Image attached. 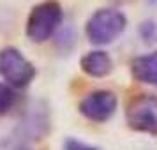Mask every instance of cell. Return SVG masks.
<instances>
[{"instance_id":"obj_1","label":"cell","mask_w":157,"mask_h":150,"mask_svg":"<svg viewBox=\"0 0 157 150\" xmlns=\"http://www.w3.org/2000/svg\"><path fill=\"white\" fill-rule=\"evenodd\" d=\"M64 21V9L57 0H44L32 7L27 23H25V36L32 43H44L57 34Z\"/></svg>"},{"instance_id":"obj_12","label":"cell","mask_w":157,"mask_h":150,"mask_svg":"<svg viewBox=\"0 0 157 150\" xmlns=\"http://www.w3.org/2000/svg\"><path fill=\"white\" fill-rule=\"evenodd\" d=\"M147 4L150 7H157V0H147Z\"/></svg>"},{"instance_id":"obj_2","label":"cell","mask_w":157,"mask_h":150,"mask_svg":"<svg viewBox=\"0 0 157 150\" xmlns=\"http://www.w3.org/2000/svg\"><path fill=\"white\" fill-rule=\"evenodd\" d=\"M127 27L125 14L115 7H102L94 11L86 20L85 34L86 39L94 46H106L111 44Z\"/></svg>"},{"instance_id":"obj_13","label":"cell","mask_w":157,"mask_h":150,"mask_svg":"<svg viewBox=\"0 0 157 150\" xmlns=\"http://www.w3.org/2000/svg\"><path fill=\"white\" fill-rule=\"evenodd\" d=\"M18 150H30V148H18Z\"/></svg>"},{"instance_id":"obj_3","label":"cell","mask_w":157,"mask_h":150,"mask_svg":"<svg viewBox=\"0 0 157 150\" xmlns=\"http://www.w3.org/2000/svg\"><path fill=\"white\" fill-rule=\"evenodd\" d=\"M36 65L14 46L0 50V76L13 88H25L36 78Z\"/></svg>"},{"instance_id":"obj_6","label":"cell","mask_w":157,"mask_h":150,"mask_svg":"<svg viewBox=\"0 0 157 150\" xmlns=\"http://www.w3.org/2000/svg\"><path fill=\"white\" fill-rule=\"evenodd\" d=\"M79 67L92 78H106L113 71V60L108 55V51L92 50L79 58Z\"/></svg>"},{"instance_id":"obj_10","label":"cell","mask_w":157,"mask_h":150,"mask_svg":"<svg viewBox=\"0 0 157 150\" xmlns=\"http://www.w3.org/2000/svg\"><path fill=\"white\" fill-rule=\"evenodd\" d=\"M16 102V92L13 87H9L7 83L0 81V115H6L14 106Z\"/></svg>"},{"instance_id":"obj_11","label":"cell","mask_w":157,"mask_h":150,"mask_svg":"<svg viewBox=\"0 0 157 150\" xmlns=\"http://www.w3.org/2000/svg\"><path fill=\"white\" fill-rule=\"evenodd\" d=\"M64 150H101L90 143H85L78 138H67L64 141Z\"/></svg>"},{"instance_id":"obj_8","label":"cell","mask_w":157,"mask_h":150,"mask_svg":"<svg viewBox=\"0 0 157 150\" xmlns=\"http://www.w3.org/2000/svg\"><path fill=\"white\" fill-rule=\"evenodd\" d=\"M43 108H36L27 113V117L21 120V131L25 138L32 140H39V136L46 134V127H48V118H46V111H41Z\"/></svg>"},{"instance_id":"obj_7","label":"cell","mask_w":157,"mask_h":150,"mask_svg":"<svg viewBox=\"0 0 157 150\" xmlns=\"http://www.w3.org/2000/svg\"><path fill=\"white\" fill-rule=\"evenodd\" d=\"M131 74L136 81L145 85H157V50L140 55L131 60Z\"/></svg>"},{"instance_id":"obj_4","label":"cell","mask_w":157,"mask_h":150,"mask_svg":"<svg viewBox=\"0 0 157 150\" xmlns=\"http://www.w3.org/2000/svg\"><path fill=\"white\" fill-rule=\"evenodd\" d=\"M125 122L136 133L157 138V97L152 94H138L125 106Z\"/></svg>"},{"instance_id":"obj_9","label":"cell","mask_w":157,"mask_h":150,"mask_svg":"<svg viewBox=\"0 0 157 150\" xmlns=\"http://www.w3.org/2000/svg\"><path fill=\"white\" fill-rule=\"evenodd\" d=\"M138 36L145 44L157 43V23L154 20H143L138 25Z\"/></svg>"},{"instance_id":"obj_5","label":"cell","mask_w":157,"mask_h":150,"mask_svg":"<svg viewBox=\"0 0 157 150\" xmlns=\"http://www.w3.org/2000/svg\"><path fill=\"white\" fill-rule=\"evenodd\" d=\"M117 106H118L117 94L111 92V90H106V88H97V90L88 92L79 101L78 110L86 120L102 124V122H108L115 115Z\"/></svg>"}]
</instances>
